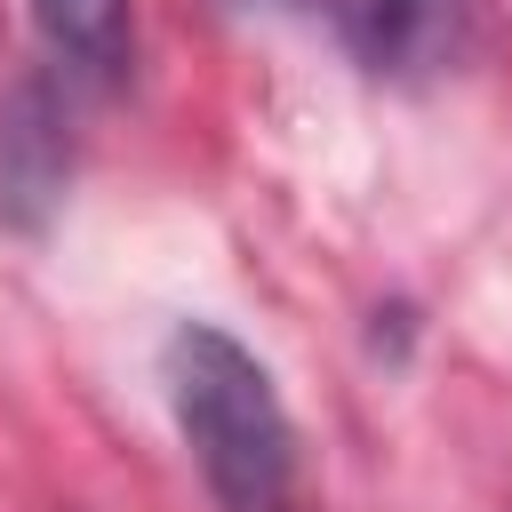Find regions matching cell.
I'll use <instances>...</instances> for the list:
<instances>
[{"mask_svg":"<svg viewBox=\"0 0 512 512\" xmlns=\"http://www.w3.org/2000/svg\"><path fill=\"white\" fill-rule=\"evenodd\" d=\"M168 408H176V432L224 512H288L296 424L280 408L272 368L240 336L184 320L168 336Z\"/></svg>","mask_w":512,"mask_h":512,"instance_id":"6da1fadb","label":"cell"},{"mask_svg":"<svg viewBox=\"0 0 512 512\" xmlns=\"http://www.w3.org/2000/svg\"><path fill=\"white\" fill-rule=\"evenodd\" d=\"M232 8H280V0H232Z\"/></svg>","mask_w":512,"mask_h":512,"instance_id":"5b68a950","label":"cell"},{"mask_svg":"<svg viewBox=\"0 0 512 512\" xmlns=\"http://www.w3.org/2000/svg\"><path fill=\"white\" fill-rule=\"evenodd\" d=\"M64 192V112L40 80H16L0 104V224H48Z\"/></svg>","mask_w":512,"mask_h":512,"instance_id":"7a4b0ae2","label":"cell"},{"mask_svg":"<svg viewBox=\"0 0 512 512\" xmlns=\"http://www.w3.org/2000/svg\"><path fill=\"white\" fill-rule=\"evenodd\" d=\"M464 8L456 0H352V32L376 72H424L448 56Z\"/></svg>","mask_w":512,"mask_h":512,"instance_id":"277c9868","label":"cell"},{"mask_svg":"<svg viewBox=\"0 0 512 512\" xmlns=\"http://www.w3.org/2000/svg\"><path fill=\"white\" fill-rule=\"evenodd\" d=\"M32 32L72 80H96V88H112L136 56V8L128 0H32Z\"/></svg>","mask_w":512,"mask_h":512,"instance_id":"3957f363","label":"cell"}]
</instances>
